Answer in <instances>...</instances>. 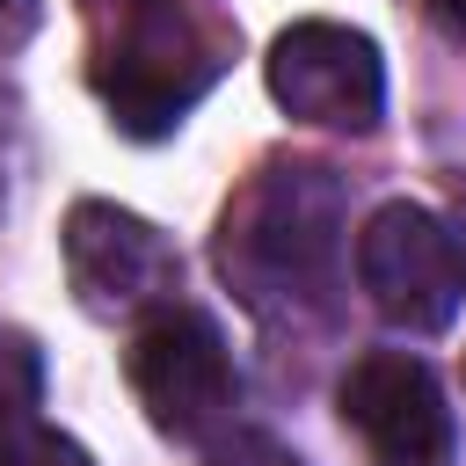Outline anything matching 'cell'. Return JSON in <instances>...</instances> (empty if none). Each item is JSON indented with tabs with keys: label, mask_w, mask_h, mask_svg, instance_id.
Here are the masks:
<instances>
[{
	"label": "cell",
	"mask_w": 466,
	"mask_h": 466,
	"mask_svg": "<svg viewBox=\"0 0 466 466\" xmlns=\"http://www.w3.org/2000/svg\"><path fill=\"white\" fill-rule=\"evenodd\" d=\"M262 80L284 116L320 124V131H371L386 116V58L364 29L350 22H291L277 29Z\"/></svg>",
	"instance_id": "obj_6"
},
{
	"label": "cell",
	"mask_w": 466,
	"mask_h": 466,
	"mask_svg": "<svg viewBox=\"0 0 466 466\" xmlns=\"http://www.w3.org/2000/svg\"><path fill=\"white\" fill-rule=\"evenodd\" d=\"M36 400H44V350L0 320V444L36 422Z\"/></svg>",
	"instance_id": "obj_8"
},
{
	"label": "cell",
	"mask_w": 466,
	"mask_h": 466,
	"mask_svg": "<svg viewBox=\"0 0 466 466\" xmlns=\"http://www.w3.org/2000/svg\"><path fill=\"white\" fill-rule=\"evenodd\" d=\"M342 422L364 437L371 466H451L459 459V422L437 386V371L408 350H364L342 386H335Z\"/></svg>",
	"instance_id": "obj_7"
},
{
	"label": "cell",
	"mask_w": 466,
	"mask_h": 466,
	"mask_svg": "<svg viewBox=\"0 0 466 466\" xmlns=\"http://www.w3.org/2000/svg\"><path fill=\"white\" fill-rule=\"evenodd\" d=\"M451 240H459V269H466V226H459V233H451Z\"/></svg>",
	"instance_id": "obj_14"
},
{
	"label": "cell",
	"mask_w": 466,
	"mask_h": 466,
	"mask_svg": "<svg viewBox=\"0 0 466 466\" xmlns=\"http://www.w3.org/2000/svg\"><path fill=\"white\" fill-rule=\"evenodd\" d=\"M0 466H95V459H87L80 437H66V430H51V422H29L22 437L0 444Z\"/></svg>",
	"instance_id": "obj_9"
},
{
	"label": "cell",
	"mask_w": 466,
	"mask_h": 466,
	"mask_svg": "<svg viewBox=\"0 0 466 466\" xmlns=\"http://www.w3.org/2000/svg\"><path fill=\"white\" fill-rule=\"evenodd\" d=\"M211 466H299V451H284L262 430H233V437H218V459Z\"/></svg>",
	"instance_id": "obj_10"
},
{
	"label": "cell",
	"mask_w": 466,
	"mask_h": 466,
	"mask_svg": "<svg viewBox=\"0 0 466 466\" xmlns=\"http://www.w3.org/2000/svg\"><path fill=\"white\" fill-rule=\"evenodd\" d=\"M22 22H29V0H0V29H7V36H15V29H22Z\"/></svg>",
	"instance_id": "obj_13"
},
{
	"label": "cell",
	"mask_w": 466,
	"mask_h": 466,
	"mask_svg": "<svg viewBox=\"0 0 466 466\" xmlns=\"http://www.w3.org/2000/svg\"><path fill=\"white\" fill-rule=\"evenodd\" d=\"M87 15L102 22L87 80H95L109 124L124 138H167L218 80L226 44L204 22H189L182 0H116V7H87Z\"/></svg>",
	"instance_id": "obj_2"
},
{
	"label": "cell",
	"mask_w": 466,
	"mask_h": 466,
	"mask_svg": "<svg viewBox=\"0 0 466 466\" xmlns=\"http://www.w3.org/2000/svg\"><path fill=\"white\" fill-rule=\"evenodd\" d=\"M66 284L95 320H153L160 306H175L182 262L153 218L87 197L66 211Z\"/></svg>",
	"instance_id": "obj_5"
},
{
	"label": "cell",
	"mask_w": 466,
	"mask_h": 466,
	"mask_svg": "<svg viewBox=\"0 0 466 466\" xmlns=\"http://www.w3.org/2000/svg\"><path fill=\"white\" fill-rule=\"evenodd\" d=\"M350 240V197L320 160H262L218 211L211 262L262 320H313L335 299Z\"/></svg>",
	"instance_id": "obj_1"
},
{
	"label": "cell",
	"mask_w": 466,
	"mask_h": 466,
	"mask_svg": "<svg viewBox=\"0 0 466 466\" xmlns=\"http://www.w3.org/2000/svg\"><path fill=\"white\" fill-rule=\"evenodd\" d=\"M430 15L444 22V36H451V44H466V0H430Z\"/></svg>",
	"instance_id": "obj_12"
},
{
	"label": "cell",
	"mask_w": 466,
	"mask_h": 466,
	"mask_svg": "<svg viewBox=\"0 0 466 466\" xmlns=\"http://www.w3.org/2000/svg\"><path fill=\"white\" fill-rule=\"evenodd\" d=\"M357 284L371 299V313L400 335H444L459 320L466 299V269H459V240L430 204H379L357 233Z\"/></svg>",
	"instance_id": "obj_4"
},
{
	"label": "cell",
	"mask_w": 466,
	"mask_h": 466,
	"mask_svg": "<svg viewBox=\"0 0 466 466\" xmlns=\"http://www.w3.org/2000/svg\"><path fill=\"white\" fill-rule=\"evenodd\" d=\"M124 379H131L146 422L160 437H175V444L226 437L233 400H240V371H233V350H226L218 320L197 313V306H182V299L131 328Z\"/></svg>",
	"instance_id": "obj_3"
},
{
	"label": "cell",
	"mask_w": 466,
	"mask_h": 466,
	"mask_svg": "<svg viewBox=\"0 0 466 466\" xmlns=\"http://www.w3.org/2000/svg\"><path fill=\"white\" fill-rule=\"evenodd\" d=\"M15 160H22V109L0 87V218H7V197H15Z\"/></svg>",
	"instance_id": "obj_11"
}]
</instances>
